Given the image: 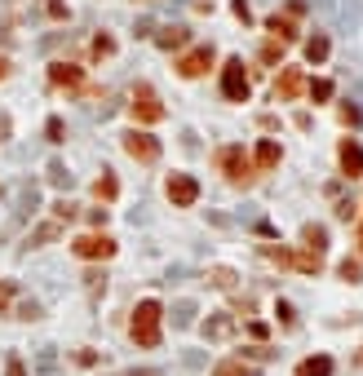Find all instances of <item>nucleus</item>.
I'll use <instances>...</instances> for the list:
<instances>
[{
    "label": "nucleus",
    "mask_w": 363,
    "mask_h": 376,
    "mask_svg": "<svg viewBox=\"0 0 363 376\" xmlns=\"http://www.w3.org/2000/svg\"><path fill=\"white\" fill-rule=\"evenodd\" d=\"M49 13H54V18H67V5H62V0H49V5H44Z\"/></svg>",
    "instance_id": "nucleus-41"
},
{
    "label": "nucleus",
    "mask_w": 363,
    "mask_h": 376,
    "mask_svg": "<svg viewBox=\"0 0 363 376\" xmlns=\"http://www.w3.org/2000/svg\"><path fill=\"white\" fill-rule=\"evenodd\" d=\"M337 159H341V173H345V177H363V146H359V142L345 138V142L337 146Z\"/></svg>",
    "instance_id": "nucleus-11"
},
{
    "label": "nucleus",
    "mask_w": 363,
    "mask_h": 376,
    "mask_svg": "<svg viewBox=\"0 0 363 376\" xmlns=\"http://www.w3.org/2000/svg\"><path fill=\"white\" fill-rule=\"evenodd\" d=\"M49 182H54L58 190H67V186H71V173H67V164H58V159H54V164H49Z\"/></svg>",
    "instance_id": "nucleus-25"
},
{
    "label": "nucleus",
    "mask_w": 363,
    "mask_h": 376,
    "mask_svg": "<svg viewBox=\"0 0 363 376\" xmlns=\"http://www.w3.org/2000/svg\"><path fill=\"white\" fill-rule=\"evenodd\" d=\"M115 190H120V182H115L111 173H102V177L93 182V195H97V200H115Z\"/></svg>",
    "instance_id": "nucleus-21"
},
{
    "label": "nucleus",
    "mask_w": 363,
    "mask_h": 376,
    "mask_svg": "<svg viewBox=\"0 0 363 376\" xmlns=\"http://www.w3.org/2000/svg\"><path fill=\"white\" fill-rule=\"evenodd\" d=\"M49 80H54L58 89H80V80H85V71H80L76 62H54V67H49Z\"/></svg>",
    "instance_id": "nucleus-12"
},
{
    "label": "nucleus",
    "mask_w": 363,
    "mask_h": 376,
    "mask_svg": "<svg viewBox=\"0 0 363 376\" xmlns=\"http://www.w3.org/2000/svg\"><path fill=\"white\" fill-rule=\"evenodd\" d=\"M54 217H58V222H71V217H76V204L58 200V204H54Z\"/></svg>",
    "instance_id": "nucleus-33"
},
{
    "label": "nucleus",
    "mask_w": 363,
    "mask_h": 376,
    "mask_svg": "<svg viewBox=\"0 0 363 376\" xmlns=\"http://www.w3.org/2000/svg\"><path fill=\"white\" fill-rule=\"evenodd\" d=\"M13 297H18V284H13V279H5V284H0V315H9Z\"/></svg>",
    "instance_id": "nucleus-26"
},
{
    "label": "nucleus",
    "mask_w": 363,
    "mask_h": 376,
    "mask_svg": "<svg viewBox=\"0 0 363 376\" xmlns=\"http://www.w3.org/2000/svg\"><path fill=\"white\" fill-rule=\"evenodd\" d=\"M249 358H261V363H266V358H275V350H266V346H253V350H249Z\"/></svg>",
    "instance_id": "nucleus-42"
},
{
    "label": "nucleus",
    "mask_w": 363,
    "mask_h": 376,
    "mask_svg": "<svg viewBox=\"0 0 363 376\" xmlns=\"http://www.w3.org/2000/svg\"><path fill=\"white\" fill-rule=\"evenodd\" d=\"M306 58H310V62H323V58H328V36H310V40H306Z\"/></svg>",
    "instance_id": "nucleus-23"
},
{
    "label": "nucleus",
    "mask_w": 363,
    "mask_h": 376,
    "mask_svg": "<svg viewBox=\"0 0 363 376\" xmlns=\"http://www.w3.org/2000/svg\"><path fill=\"white\" fill-rule=\"evenodd\" d=\"M169 200H173L177 208H191L195 200H200V182H195L191 173H173V177H169Z\"/></svg>",
    "instance_id": "nucleus-7"
},
{
    "label": "nucleus",
    "mask_w": 363,
    "mask_h": 376,
    "mask_svg": "<svg viewBox=\"0 0 363 376\" xmlns=\"http://www.w3.org/2000/svg\"><path fill=\"white\" fill-rule=\"evenodd\" d=\"M288 266H297V270H302V274H319V266H323V253H315V248L288 253Z\"/></svg>",
    "instance_id": "nucleus-14"
},
{
    "label": "nucleus",
    "mask_w": 363,
    "mask_h": 376,
    "mask_svg": "<svg viewBox=\"0 0 363 376\" xmlns=\"http://www.w3.org/2000/svg\"><path fill=\"white\" fill-rule=\"evenodd\" d=\"M302 0H292V5H288V13H270V23H266V31H270V36L279 40V44H284V40H292L297 36V18H302Z\"/></svg>",
    "instance_id": "nucleus-6"
},
{
    "label": "nucleus",
    "mask_w": 363,
    "mask_h": 376,
    "mask_svg": "<svg viewBox=\"0 0 363 376\" xmlns=\"http://www.w3.org/2000/svg\"><path fill=\"white\" fill-rule=\"evenodd\" d=\"M261 58H266V62H275V58H279V40H270L266 49H261Z\"/></svg>",
    "instance_id": "nucleus-43"
},
{
    "label": "nucleus",
    "mask_w": 363,
    "mask_h": 376,
    "mask_svg": "<svg viewBox=\"0 0 363 376\" xmlns=\"http://www.w3.org/2000/svg\"><path fill=\"white\" fill-rule=\"evenodd\" d=\"M124 151L133 159H142V164H155V159H160V142L151 133H138V128H133V133H124Z\"/></svg>",
    "instance_id": "nucleus-8"
},
{
    "label": "nucleus",
    "mask_w": 363,
    "mask_h": 376,
    "mask_svg": "<svg viewBox=\"0 0 363 376\" xmlns=\"http://www.w3.org/2000/svg\"><path fill=\"white\" fill-rule=\"evenodd\" d=\"M160 319H164L160 301H151V297L138 301V310H133V328H129V332H133V341H138L142 350H155V346H160Z\"/></svg>",
    "instance_id": "nucleus-1"
},
{
    "label": "nucleus",
    "mask_w": 363,
    "mask_h": 376,
    "mask_svg": "<svg viewBox=\"0 0 363 376\" xmlns=\"http://www.w3.org/2000/svg\"><path fill=\"white\" fill-rule=\"evenodd\" d=\"M302 93H306V75L297 67H284L275 80V102H292V97H302Z\"/></svg>",
    "instance_id": "nucleus-10"
},
{
    "label": "nucleus",
    "mask_w": 363,
    "mask_h": 376,
    "mask_svg": "<svg viewBox=\"0 0 363 376\" xmlns=\"http://www.w3.org/2000/svg\"><path fill=\"white\" fill-rule=\"evenodd\" d=\"M49 239H58V222H44L31 231V243H49Z\"/></svg>",
    "instance_id": "nucleus-27"
},
{
    "label": "nucleus",
    "mask_w": 363,
    "mask_h": 376,
    "mask_svg": "<svg viewBox=\"0 0 363 376\" xmlns=\"http://www.w3.org/2000/svg\"><path fill=\"white\" fill-rule=\"evenodd\" d=\"M0 138H9V116H0Z\"/></svg>",
    "instance_id": "nucleus-45"
},
{
    "label": "nucleus",
    "mask_w": 363,
    "mask_h": 376,
    "mask_svg": "<svg viewBox=\"0 0 363 376\" xmlns=\"http://www.w3.org/2000/svg\"><path fill=\"white\" fill-rule=\"evenodd\" d=\"M359 120H363V111H359L355 102H345V107H341V124H350V128H355Z\"/></svg>",
    "instance_id": "nucleus-32"
},
{
    "label": "nucleus",
    "mask_w": 363,
    "mask_h": 376,
    "mask_svg": "<svg viewBox=\"0 0 363 376\" xmlns=\"http://www.w3.org/2000/svg\"><path fill=\"white\" fill-rule=\"evenodd\" d=\"M76 363H80V368H93V363H97V354H93V350H80V354H76Z\"/></svg>",
    "instance_id": "nucleus-39"
},
{
    "label": "nucleus",
    "mask_w": 363,
    "mask_h": 376,
    "mask_svg": "<svg viewBox=\"0 0 363 376\" xmlns=\"http://www.w3.org/2000/svg\"><path fill=\"white\" fill-rule=\"evenodd\" d=\"M302 239H306V248H315V253L328 248V231H323V226H315V222H310L306 231H302Z\"/></svg>",
    "instance_id": "nucleus-19"
},
{
    "label": "nucleus",
    "mask_w": 363,
    "mask_h": 376,
    "mask_svg": "<svg viewBox=\"0 0 363 376\" xmlns=\"http://www.w3.org/2000/svg\"><path fill=\"white\" fill-rule=\"evenodd\" d=\"M218 164H222V173L230 177V182H249V177H253V159L244 155V146H222Z\"/></svg>",
    "instance_id": "nucleus-3"
},
{
    "label": "nucleus",
    "mask_w": 363,
    "mask_h": 376,
    "mask_svg": "<svg viewBox=\"0 0 363 376\" xmlns=\"http://www.w3.org/2000/svg\"><path fill=\"white\" fill-rule=\"evenodd\" d=\"M111 49H115V40H111V36H97V40H93V54H97V58L111 54Z\"/></svg>",
    "instance_id": "nucleus-35"
},
{
    "label": "nucleus",
    "mask_w": 363,
    "mask_h": 376,
    "mask_svg": "<svg viewBox=\"0 0 363 376\" xmlns=\"http://www.w3.org/2000/svg\"><path fill=\"white\" fill-rule=\"evenodd\" d=\"M208 284L213 288H235V270H230V266H213L208 270Z\"/></svg>",
    "instance_id": "nucleus-22"
},
{
    "label": "nucleus",
    "mask_w": 363,
    "mask_h": 376,
    "mask_svg": "<svg viewBox=\"0 0 363 376\" xmlns=\"http://www.w3.org/2000/svg\"><path fill=\"white\" fill-rule=\"evenodd\" d=\"M310 97H315V102H323V97H333V80H310Z\"/></svg>",
    "instance_id": "nucleus-29"
},
{
    "label": "nucleus",
    "mask_w": 363,
    "mask_h": 376,
    "mask_svg": "<svg viewBox=\"0 0 363 376\" xmlns=\"http://www.w3.org/2000/svg\"><path fill=\"white\" fill-rule=\"evenodd\" d=\"M44 133H49V142H62V120L54 116V120H49V124H44Z\"/></svg>",
    "instance_id": "nucleus-36"
},
{
    "label": "nucleus",
    "mask_w": 363,
    "mask_h": 376,
    "mask_svg": "<svg viewBox=\"0 0 363 376\" xmlns=\"http://www.w3.org/2000/svg\"><path fill=\"white\" fill-rule=\"evenodd\" d=\"M213 376H253V368L244 363V358H226V363L213 368Z\"/></svg>",
    "instance_id": "nucleus-20"
},
{
    "label": "nucleus",
    "mask_w": 363,
    "mask_h": 376,
    "mask_svg": "<svg viewBox=\"0 0 363 376\" xmlns=\"http://www.w3.org/2000/svg\"><path fill=\"white\" fill-rule=\"evenodd\" d=\"M133 116H138L142 124H160V120H164V102H160V93H155L151 85H138V89H133Z\"/></svg>",
    "instance_id": "nucleus-4"
},
{
    "label": "nucleus",
    "mask_w": 363,
    "mask_h": 376,
    "mask_svg": "<svg viewBox=\"0 0 363 376\" xmlns=\"http://www.w3.org/2000/svg\"><path fill=\"white\" fill-rule=\"evenodd\" d=\"M297 376H333V358H328V354L302 358V363H297Z\"/></svg>",
    "instance_id": "nucleus-15"
},
{
    "label": "nucleus",
    "mask_w": 363,
    "mask_h": 376,
    "mask_svg": "<svg viewBox=\"0 0 363 376\" xmlns=\"http://www.w3.org/2000/svg\"><path fill=\"white\" fill-rule=\"evenodd\" d=\"M222 93H226V102H249V75H244L239 58H230L222 67Z\"/></svg>",
    "instance_id": "nucleus-2"
},
{
    "label": "nucleus",
    "mask_w": 363,
    "mask_h": 376,
    "mask_svg": "<svg viewBox=\"0 0 363 376\" xmlns=\"http://www.w3.org/2000/svg\"><path fill=\"white\" fill-rule=\"evenodd\" d=\"M182 363H186V368H204V354L200 350H186V354H182Z\"/></svg>",
    "instance_id": "nucleus-37"
},
{
    "label": "nucleus",
    "mask_w": 363,
    "mask_h": 376,
    "mask_svg": "<svg viewBox=\"0 0 363 376\" xmlns=\"http://www.w3.org/2000/svg\"><path fill=\"white\" fill-rule=\"evenodd\" d=\"M355 363H359V368H363V350H359V354H355Z\"/></svg>",
    "instance_id": "nucleus-47"
},
{
    "label": "nucleus",
    "mask_w": 363,
    "mask_h": 376,
    "mask_svg": "<svg viewBox=\"0 0 363 376\" xmlns=\"http://www.w3.org/2000/svg\"><path fill=\"white\" fill-rule=\"evenodd\" d=\"M9 75V58H0V80H5Z\"/></svg>",
    "instance_id": "nucleus-46"
},
{
    "label": "nucleus",
    "mask_w": 363,
    "mask_h": 376,
    "mask_svg": "<svg viewBox=\"0 0 363 376\" xmlns=\"http://www.w3.org/2000/svg\"><path fill=\"white\" fill-rule=\"evenodd\" d=\"M337 274H341L345 284H363V266H359V261H350V257H345L341 266H337Z\"/></svg>",
    "instance_id": "nucleus-24"
},
{
    "label": "nucleus",
    "mask_w": 363,
    "mask_h": 376,
    "mask_svg": "<svg viewBox=\"0 0 363 376\" xmlns=\"http://www.w3.org/2000/svg\"><path fill=\"white\" fill-rule=\"evenodd\" d=\"M275 315H279V323H284V328H292V323H297V310H292L288 301H279V305H275Z\"/></svg>",
    "instance_id": "nucleus-31"
},
{
    "label": "nucleus",
    "mask_w": 363,
    "mask_h": 376,
    "mask_svg": "<svg viewBox=\"0 0 363 376\" xmlns=\"http://www.w3.org/2000/svg\"><path fill=\"white\" fill-rule=\"evenodd\" d=\"M71 253L85 257V261H107V257L115 253V239H107V235H80V239L71 243Z\"/></svg>",
    "instance_id": "nucleus-5"
},
{
    "label": "nucleus",
    "mask_w": 363,
    "mask_h": 376,
    "mask_svg": "<svg viewBox=\"0 0 363 376\" xmlns=\"http://www.w3.org/2000/svg\"><path fill=\"white\" fill-rule=\"evenodd\" d=\"M208 67H213V49H208V44H200V49H191V54L177 58V75H186V80L204 75Z\"/></svg>",
    "instance_id": "nucleus-9"
},
{
    "label": "nucleus",
    "mask_w": 363,
    "mask_h": 376,
    "mask_svg": "<svg viewBox=\"0 0 363 376\" xmlns=\"http://www.w3.org/2000/svg\"><path fill=\"white\" fill-rule=\"evenodd\" d=\"M160 49H177V44H186V27H164L160 36H155Z\"/></svg>",
    "instance_id": "nucleus-18"
},
{
    "label": "nucleus",
    "mask_w": 363,
    "mask_h": 376,
    "mask_svg": "<svg viewBox=\"0 0 363 376\" xmlns=\"http://www.w3.org/2000/svg\"><path fill=\"white\" fill-rule=\"evenodd\" d=\"M36 368H40V376H49V372L58 368V354H54V346H44V350H40V358H36Z\"/></svg>",
    "instance_id": "nucleus-28"
},
{
    "label": "nucleus",
    "mask_w": 363,
    "mask_h": 376,
    "mask_svg": "<svg viewBox=\"0 0 363 376\" xmlns=\"http://www.w3.org/2000/svg\"><path fill=\"white\" fill-rule=\"evenodd\" d=\"M13 319H40V301H18Z\"/></svg>",
    "instance_id": "nucleus-30"
},
{
    "label": "nucleus",
    "mask_w": 363,
    "mask_h": 376,
    "mask_svg": "<svg viewBox=\"0 0 363 376\" xmlns=\"http://www.w3.org/2000/svg\"><path fill=\"white\" fill-rule=\"evenodd\" d=\"M337 217H341V222H350V217H355V204H350V200H341V204H337Z\"/></svg>",
    "instance_id": "nucleus-38"
},
{
    "label": "nucleus",
    "mask_w": 363,
    "mask_h": 376,
    "mask_svg": "<svg viewBox=\"0 0 363 376\" xmlns=\"http://www.w3.org/2000/svg\"><path fill=\"white\" fill-rule=\"evenodd\" d=\"M129 376H164L160 368H142V372H129Z\"/></svg>",
    "instance_id": "nucleus-44"
},
{
    "label": "nucleus",
    "mask_w": 363,
    "mask_h": 376,
    "mask_svg": "<svg viewBox=\"0 0 363 376\" xmlns=\"http://www.w3.org/2000/svg\"><path fill=\"white\" fill-rule=\"evenodd\" d=\"M5 376H27V363L18 354H9V363H5Z\"/></svg>",
    "instance_id": "nucleus-34"
},
{
    "label": "nucleus",
    "mask_w": 363,
    "mask_h": 376,
    "mask_svg": "<svg viewBox=\"0 0 363 376\" xmlns=\"http://www.w3.org/2000/svg\"><path fill=\"white\" fill-rule=\"evenodd\" d=\"M195 315H200L195 301H177L173 305V328H195Z\"/></svg>",
    "instance_id": "nucleus-16"
},
{
    "label": "nucleus",
    "mask_w": 363,
    "mask_h": 376,
    "mask_svg": "<svg viewBox=\"0 0 363 376\" xmlns=\"http://www.w3.org/2000/svg\"><path fill=\"white\" fill-rule=\"evenodd\" d=\"M200 332H204L208 341H226L230 332H235V319H230V315H208V319L200 323Z\"/></svg>",
    "instance_id": "nucleus-13"
},
{
    "label": "nucleus",
    "mask_w": 363,
    "mask_h": 376,
    "mask_svg": "<svg viewBox=\"0 0 363 376\" xmlns=\"http://www.w3.org/2000/svg\"><path fill=\"white\" fill-rule=\"evenodd\" d=\"M85 284H89V292H102V288H107L102 274H85Z\"/></svg>",
    "instance_id": "nucleus-40"
},
{
    "label": "nucleus",
    "mask_w": 363,
    "mask_h": 376,
    "mask_svg": "<svg viewBox=\"0 0 363 376\" xmlns=\"http://www.w3.org/2000/svg\"><path fill=\"white\" fill-rule=\"evenodd\" d=\"M275 164H279V142L266 138V142L257 146V169H275Z\"/></svg>",
    "instance_id": "nucleus-17"
}]
</instances>
